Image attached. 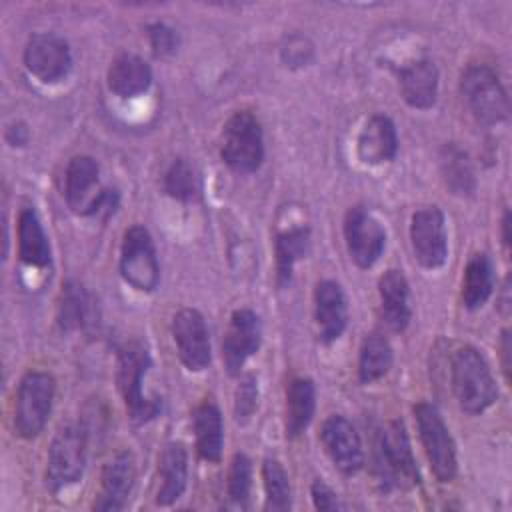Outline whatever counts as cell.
Returning a JSON list of instances; mask_svg holds the SVG:
<instances>
[{"mask_svg": "<svg viewBox=\"0 0 512 512\" xmlns=\"http://www.w3.org/2000/svg\"><path fill=\"white\" fill-rule=\"evenodd\" d=\"M374 476L382 490H412L420 484V472L412 454L406 426L400 418L388 420L374 438Z\"/></svg>", "mask_w": 512, "mask_h": 512, "instance_id": "6da1fadb", "label": "cell"}, {"mask_svg": "<svg viewBox=\"0 0 512 512\" xmlns=\"http://www.w3.org/2000/svg\"><path fill=\"white\" fill-rule=\"evenodd\" d=\"M116 382L128 418L134 424H148L162 412V400L144 392V378L152 368V358L140 340H130L118 348Z\"/></svg>", "mask_w": 512, "mask_h": 512, "instance_id": "7a4b0ae2", "label": "cell"}, {"mask_svg": "<svg viewBox=\"0 0 512 512\" xmlns=\"http://www.w3.org/2000/svg\"><path fill=\"white\" fill-rule=\"evenodd\" d=\"M450 382L460 410L470 416L486 412L498 398L492 370L474 346H462L452 354Z\"/></svg>", "mask_w": 512, "mask_h": 512, "instance_id": "3957f363", "label": "cell"}, {"mask_svg": "<svg viewBox=\"0 0 512 512\" xmlns=\"http://www.w3.org/2000/svg\"><path fill=\"white\" fill-rule=\"evenodd\" d=\"M64 198L78 216L108 218L118 208V192L100 186V166L92 156H74L64 174Z\"/></svg>", "mask_w": 512, "mask_h": 512, "instance_id": "277c9868", "label": "cell"}, {"mask_svg": "<svg viewBox=\"0 0 512 512\" xmlns=\"http://www.w3.org/2000/svg\"><path fill=\"white\" fill-rule=\"evenodd\" d=\"M56 380L50 372L28 370L18 384L14 400V430L24 440L42 434L52 414Z\"/></svg>", "mask_w": 512, "mask_h": 512, "instance_id": "5b68a950", "label": "cell"}, {"mask_svg": "<svg viewBox=\"0 0 512 512\" xmlns=\"http://www.w3.org/2000/svg\"><path fill=\"white\" fill-rule=\"evenodd\" d=\"M460 96L482 126H494L508 118L510 106L498 74L488 64H470L460 76Z\"/></svg>", "mask_w": 512, "mask_h": 512, "instance_id": "8992f818", "label": "cell"}, {"mask_svg": "<svg viewBox=\"0 0 512 512\" xmlns=\"http://www.w3.org/2000/svg\"><path fill=\"white\" fill-rule=\"evenodd\" d=\"M220 158L236 174H252L264 162V134L258 118L248 110L234 112L220 140Z\"/></svg>", "mask_w": 512, "mask_h": 512, "instance_id": "52a82bcc", "label": "cell"}, {"mask_svg": "<svg viewBox=\"0 0 512 512\" xmlns=\"http://www.w3.org/2000/svg\"><path fill=\"white\" fill-rule=\"evenodd\" d=\"M412 410L416 418L418 436L432 474L442 484L452 482L458 472L456 444L440 410L430 402H418L414 404Z\"/></svg>", "mask_w": 512, "mask_h": 512, "instance_id": "ba28073f", "label": "cell"}, {"mask_svg": "<svg viewBox=\"0 0 512 512\" xmlns=\"http://www.w3.org/2000/svg\"><path fill=\"white\" fill-rule=\"evenodd\" d=\"M86 432L80 426L66 424L54 434L46 460V488L54 494L76 484L86 468Z\"/></svg>", "mask_w": 512, "mask_h": 512, "instance_id": "9c48e42d", "label": "cell"}, {"mask_svg": "<svg viewBox=\"0 0 512 512\" xmlns=\"http://www.w3.org/2000/svg\"><path fill=\"white\" fill-rule=\"evenodd\" d=\"M120 276L138 292H154L160 284V262L154 240L142 224L130 226L120 246Z\"/></svg>", "mask_w": 512, "mask_h": 512, "instance_id": "30bf717a", "label": "cell"}, {"mask_svg": "<svg viewBox=\"0 0 512 512\" xmlns=\"http://www.w3.org/2000/svg\"><path fill=\"white\" fill-rule=\"evenodd\" d=\"M344 242L358 268H372L386 248V230L366 206L354 204L344 216Z\"/></svg>", "mask_w": 512, "mask_h": 512, "instance_id": "8fae6325", "label": "cell"}, {"mask_svg": "<svg viewBox=\"0 0 512 512\" xmlns=\"http://www.w3.org/2000/svg\"><path fill=\"white\" fill-rule=\"evenodd\" d=\"M26 70L42 84L64 80L72 68V52L68 42L52 32H36L28 38L22 54Z\"/></svg>", "mask_w": 512, "mask_h": 512, "instance_id": "7c38bea8", "label": "cell"}, {"mask_svg": "<svg viewBox=\"0 0 512 512\" xmlns=\"http://www.w3.org/2000/svg\"><path fill=\"white\" fill-rule=\"evenodd\" d=\"M410 244L420 266L436 270L448 258V234L444 212L438 206H424L410 218Z\"/></svg>", "mask_w": 512, "mask_h": 512, "instance_id": "4fadbf2b", "label": "cell"}, {"mask_svg": "<svg viewBox=\"0 0 512 512\" xmlns=\"http://www.w3.org/2000/svg\"><path fill=\"white\" fill-rule=\"evenodd\" d=\"M176 354L190 372H202L212 360L210 334L204 316L196 308H180L170 324Z\"/></svg>", "mask_w": 512, "mask_h": 512, "instance_id": "5bb4252c", "label": "cell"}, {"mask_svg": "<svg viewBox=\"0 0 512 512\" xmlns=\"http://www.w3.org/2000/svg\"><path fill=\"white\" fill-rule=\"evenodd\" d=\"M262 344V324L254 310L238 308L232 312L222 338V362L230 376H240L248 358H252Z\"/></svg>", "mask_w": 512, "mask_h": 512, "instance_id": "9a60e30c", "label": "cell"}, {"mask_svg": "<svg viewBox=\"0 0 512 512\" xmlns=\"http://www.w3.org/2000/svg\"><path fill=\"white\" fill-rule=\"evenodd\" d=\"M320 442L332 464L344 474L354 476L364 466L362 440L352 422L342 414L328 416L320 426Z\"/></svg>", "mask_w": 512, "mask_h": 512, "instance_id": "2e32d148", "label": "cell"}, {"mask_svg": "<svg viewBox=\"0 0 512 512\" xmlns=\"http://www.w3.org/2000/svg\"><path fill=\"white\" fill-rule=\"evenodd\" d=\"M136 484V460L130 450L116 452L102 468L100 494L94 500V510H124Z\"/></svg>", "mask_w": 512, "mask_h": 512, "instance_id": "e0dca14e", "label": "cell"}, {"mask_svg": "<svg viewBox=\"0 0 512 512\" xmlns=\"http://www.w3.org/2000/svg\"><path fill=\"white\" fill-rule=\"evenodd\" d=\"M314 320L322 344L336 342L348 326V304L336 280H320L314 288Z\"/></svg>", "mask_w": 512, "mask_h": 512, "instance_id": "ac0fdd59", "label": "cell"}, {"mask_svg": "<svg viewBox=\"0 0 512 512\" xmlns=\"http://www.w3.org/2000/svg\"><path fill=\"white\" fill-rule=\"evenodd\" d=\"M398 86L404 102L416 110H428L438 100L440 74L430 58H418L398 68Z\"/></svg>", "mask_w": 512, "mask_h": 512, "instance_id": "d6986e66", "label": "cell"}, {"mask_svg": "<svg viewBox=\"0 0 512 512\" xmlns=\"http://www.w3.org/2000/svg\"><path fill=\"white\" fill-rule=\"evenodd\" d=\"M358 158L368 166L388 164L398 154V132L386 114H372L362 126L356 142Z\"/></svg>", "mask_w": 512, "mask_h": 512, "instance_id": "ffe728a7", "label": "cell"}, {"mask_svg": "<svg viewBox=\"0 0 512 512\" xmlns=\"http://www.w3.org/2000/svg\"><path fill=\"white\" fill-rule=\"evenodd\" d=\"M380 314L392 332H404L410 324V286L402 270L390 268L378 278Z\"/></svg>", "mask_w": 512, "mask_h": 512, "instance_id": "44dd1931", "label": "cell"}, {"mask_svg": "<svg viewBox=\"0 0 512 512\" xmlns=\"http://www.w3.org/2000/svg\"><path fill=\"white\" fill-rule=\"evenodd\" d=\"M158 490L156 504L170 506L182 498L188 486V452L182 442H166L158 456Z\"/></svg>", "mask_w": 512, "mask_h": 512, "instance_id": "7402d4cb", "label": "cell"}, {"mask_svg": "<svg viewBox=\"0 0 512 512\" xmlns=\"http://www.w3.org/2000/svg\"><path fill=\"white\" fill-rule=\"evenodd\" d=\"M108 90L120 98H136L152 84L150 64L136 54H118L106 72Z\"/></svg>", "mask_w": 512, "mask_h": 512, "instance_id": "603a6c76", "label": "cell"}, {"mask_svg": "<svg viewBox=\"0 0 512 512\" xmlns=\"http://www.w3.org/2000/svg\"><path fill=\"white\" fill-rule=\"evenodd\" d=\"M192 428L198 456L210 464L220 462L224 446V422L220 408L214 400H204L194 408Z\"/></svg>", "mask_w": 512, "mask_h": 512, "instance_id": "cb8c5ba5", "label": "cell"}, {"mask_svg": "<svg viewBox=\"0 0 512 512\" xmlns=\"http://www.w3.org/2000/svg\"><path fill=\"white\" fill-rule=\"evenodd\" d=\"M18 258L32 268H48L52 262V248L44 226L34 208H22L16 226Z\"/></svg>", "mask_w": 512, "mask_h": 512, "instance_id": "d4e9b609", "label": "cell"}, {"mask_svg": "<svg viewBox=\"0 0 512 512\" xmlns=\"http://www.w3.org/2000/svg\"><path fill=\"white\" fill-rule=\"evenodd\" d=\"M316 410V386L310 378H292L286 386L284 432L288 440H296L310 426Z\"/></svg>", "mask_w": 512, "mask_h": 512, "instance_id": "484cf974", "label": "cell"}, {"mask_svg": "<svg viewBox=\"0 0 512 512\" xmlns=\"http://www.w3.org/2000/svg\"><path fill=\"white\" fill-rule=\"evenodd\" d=\"M310 252V228L292 226L276 234L274 258H276V284L286 288L292 282V272L296 262L306 258Z\"/></svg>", "mask_w": 512, "mask_h": 512, "instance_id": "4316f807", "label": "cell"}, {"mask_svg": "<svg viewBox=\"0 0 512 512\" xmlns=\"http://www.w3.org/2000/svg\"><path fill=\"white\" fill-rule=\"evenodd\" d=\"M494 292V268L488 254H472L462 274V304L466 310L482 308Z\"/></svg>", "mask_w": 512, "mask_h": 512, "instance_id": "83f0119b", "label": "cell"}, {"mask_svg": "<svg viewBox=\"0 0 512 512\" xmlns=\"http://www.w3.org/2000/svg\"><path fill=\"white\" fill-rule=\"evenodd\" d=\"M394 362V352L388 338L380 332L364 336L358 352V382L372 384L384 378Z\"/></svg>", "mask_w": 512, "mask_h": 512, "instance_id": "f1b7e54d", "label": "cell"}, {"mask_svg": "<svg viewBox=\"0 0 512 512\" xmlns=\"http://www.w3.org/2000/svg\"><path fill=\"white\" fill-rule=\"evenodd\" d=\"M56 318L64 332L86 330L92 324V298L82 284L74 280L62 284Z\"/></svg>", "mask_w": 512, "mask_h": 512, "instance_id": "f546056e", "label": "cell"}, {"mask_svg": "<svg viewBox=\"0 0 512 512\" xmlns=\"http://www.w3.org/2000/svg\"><path fill=\"white\" fill-rule=\"evenodd\" d=\"M442 178L456 196H472L476 190V176L464 150L456 144H446L440 156Z\"/></svg>", "mask_w": 512, "mask_h": 512, "instance_id": "4dcf8cb0", "label": "cell"}, {"mask_svg": "<svg viewBox=\"0 0 512 512\" xmlns=\"http://www.w3.org/2000/svg\"><path fill=\"white\" fill-rule=\"evenodd\" d=\"M262 484L266 502L264 508L272 512H284L292 508V486L280 460L266 456L262 460Z\"/></svg>", "mask_w": 512, "mask_h": 512, "instance_id": "1f68e13d", "label": "cell"}, {"mask_svg": "<svg viewBox=\"0 0 512 512\" xmlns=\"http://www.w3.org/2000/svg\"><path fill=\"white\" fill-rule=\"evenodd\" d=\"M162 186H164V192L178 202H194L200 194L198 176L184 158H176L168 166V170L164 172Z\"/></svg>", "mask_w": 512, "mask_h": 512, "instance_id": "d6a6232c", "label": "cell"}, {"mask_svg": "<svg viewBox=\"0 0 512 512\" xmlns=\"http://www.w3.org/2000/svg\"><path fill=\"white\" fill-rule=\"evenodd\" d=\"M252 492V462L246 454L236 452L228 466L226 494L230 502L238 508H246Z\"/></svg>", "mask_w": 512, "mask_h": 512, "instance_id": "836d02e7", "label": "cell"}, {"mask_svg": "<svg viewBox=\"0 0 512 512\" xmlns=\"http://www.w3.org/2000/svg\"><path fill=\"white\" fill-rule=\"evenodd\" d=\"M258 408V380L254 374H246L240 378L234 392V420L238 424H246Z\"/></svg>", "mask_w": 512, "mask_h": 512, "instance_id": "e575fe53", "label": "cell"}, {"mask_svg": "<svg viewBox=\"0 0 512 512\" xmlns=\"http://www.w3.org/2000/svg\"><path fill=\"white\" fill-rule=\"evenodd\" d=\"M282 62L290 68H302L312 62L314 58V46L312 42L302 34H290L284 38L280 46Z\"/></svg>", "mask_w": 512, "mask_h": 512, "instance_id": "d590c367", "label": "cell"}, {"mask_svg": "<svg viewBox=\"0 0 512 512\" xmlns=\"http://www.w3.org/2000/svg\"><path fill=\"white\" fill-rule=\"evenodd\" d=\"M148 32V40H150V48L154 52L156 58H168L178 50V34L172 26L164 24V22H154L146 28Z\"/></svg>", "mask_w": 512, "mask_h": 512, "instance_id": "8d00e7d4", "label": "cell"}, {"mask_svg": "<svg viewBox=\"0 0 512 512\" xmlns=\"http://www.w3.org/2000/svg\"><path fill=\"white\" fill-rule=\"evenodd\" d=\"M310 496H312V502H314V508L316 510H324V512H334V510H342V502L338 498V494L322 480V478H316L310 486Z\"/></svg>", "mask_w": 512, "mask_h": 512, "instance_id": "74e56055", "label": "cell"}, {"mask_svg": "<svg viewBox=\"0 0 512 512\" xmlns=\"http://www.w3.org/2000/svg\"><path fill=\"white\" fill-rule=\"evenodd\" d=\"M510 350H512L510 330L504 328L502 330V338H500V356H502V370H504L506 382H510Z\"/></svg>", "mask_w": 512, "mask_h": 512, "instance_id": "f35d334b", "label": "cell"}, {"mask_svg": "<svg viewBox=\"0 0 512 512\" xmlns=\"http://www.w3.org/2000/svg\"><path fill=\"white\" fill-rule=\"evenodd\" d=\"M6 140L10 142V146H24L28 142V128H26V124L16 122V124L8 126Z\"/></svg>", "mask_w": 512, "mask_h": 512, "instance_id": "ab89813d", "label": "cell"}, {"mask_svg": "<svg viewBox=\"0 0 512 512\" xmlns=\"http://www.w3.org/2000/svg\"><path fill=\"white\" fill-rule=\"evenodd\" d=\"M500 226H502V244H504V248L508 250V248H510V212H508V210L504 212Z\"/></svg>", "mask_w": 512, "mask_h": 512, "instance_id": "60d3db41", "label": "cell"}]
</instances>
